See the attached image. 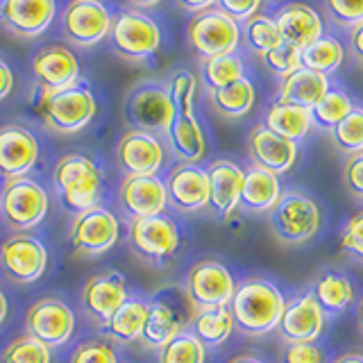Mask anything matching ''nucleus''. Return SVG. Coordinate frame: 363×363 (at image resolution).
I'll return each instance as SVG.
<instances>
[{"label": "nucleus", "instance_id": "obj_1", "mask_svg": "<svg viewBox=\"0 0 363 363\" xmlns=\"http://www.w3.org/2000/svg\"><path fill=\"white\" fill-rule=\"evenodd\" d=\"M284 306L281 291L268 279H245L236 286V293L230 302V311L234 315V325L245 336H266L277 332Z\"/></svg>", "mask_w": 363, "mask_h": 363}, {"label": "nucleus", "instance_id": "obj_2", "mask_svg": "<svg viewBox=\"0 0 363 363\" xmlns=\"http://www.w3.org/2000/svg\"><path fill=\"white\" fill-rule=\"evenodd\" d=\"M52 184L60 204L73 216L94 209L102 198V170L84 152L64 155L52 170Z\"/></svg>", "mask_w": 363, "mask_h": 363}, {"label": "nucleus", "instance_id": "obj_3", "mask_svg": "<svg viewBox=\"0 0 363 363\" xmlns=\"http://www.w3.org/2000/svg\"><path fill=\"white\" fill-rule=\"evenodd\" d=\"M34 111L39 113L43 125L55 134H77L89 128L96 118L98 105L91 89L84 84H73L60 91L37 89Z\"/></svg>", "mask_w": 363, "mask_h": 363}, {"label": "nucleus", "instance_id": "obj_4", "mask_svg": "<svg viewBox=\"0 0 363 363\" xmlns=\"http://www.w3.org/2000/svg\"><path fill=\"white\" fill-rule=\"evenodd\" d=\"M196 315V306L179 286H166L147 300V320L141 334V343L150 350L164 347L182 332H186Z\"/></svg>", "mask_w": 363, "mask_h": 363}, {"label": "nucleus", "instance_id": "obj_5", "mask_svg": "<svg viewBox=\"0 0 363 363\" xmlns=\"http://www.w3.org/2000/svg\"><path fill=\"white\" fill-rule=\"evenodd\" d=\"M323 213L318 202L306 193L289 191L268 213V227L277 241L286 245H302L320 232Z\"/></svg>", "mask_w": 363, "mask_h": 363}, {"label": "nucleus", "instance_id": "obj_6", "mask_svg": "<svg viewBox=\"0 0 363 363\" xmlns=\"http://www.w3.org/2000/svg\"><path fill=\"white\" fill-rule=\"evenodd\" d=\"M50 209V198L32 177L5 179L0 189V218L14 232H28L43 223Z\"/></svg>", "mask_w": 363, "mask_h": 363}, {"label": "nucleus", "instance_id": "obj_7", "mask_svg": "<svg viewBox=\"0 0 363 363\" xmlns=\"http://www.w3.org/2000/svg\"><path fill=\"white\" fill-rule=\"evenodd\" d=\"M179 243H182L179 227L166 213L130 220L128 225V245L147 266L155 268L166 266L179 250Z\"/></svg>", "mask_w": 363, "mask_h": 363}, {"label": "nucleus", "instance_id": "obj_8", "mask_svg": "<svg viewBox=\"0 0 363 363\" xmlns=\"http://www.w3.org/2000/svg\"><path fill=\"white\" fill-rule=\"evenodd\" d=\"M125 121L132 125V130L150 132L157 136H168L177 111L170 98L166 84L145 82L134 86L125 98Z\"/></svg>", "mask_w": 363, "mask_h": 363}, {"label": "nucleus", "instance_id": "obj_9", "mask_svg": "<svg viewBox=\"0 0 363 363\" xmlns=\"http://www.w3.org/2000/svg\"><path fill=\"white\" fill-rule=\"evenodd\" d=\"M111 50L128 62H145L162 45V30L139 9H123L111 18Z\"/></svg>", "mask_w": 363, "mask_h": 363}, {"label": "nucleus", "instance_id": "obj_10", "mask_svg": "<svg viewBox=\"0 0 363 363\" xmlns=\"http://www.w3.org/2000/svg\"><path fill=\"white\" fill-rule=\"evenodd\" d=\"M0 270L14 284H34L48 270V250L30 232H14L0 241Z\"/></svg>", "mask_w": 363, "mask_h": 363}, {"label": "nucleus", "instance_id": "obj_11", "mask_svg": "<svg viewBox=\"0 0 363 363\" xmlns=\"http://www.w3.org/2000/svg\"><path fill=\"white\" fill-rule=\"evenodd\" d=\"M186 37L193 52L200 60H211V57L232 55L241 41V28L234 18H230L220 9L200 11L191 18Z\"/></svg>", "mask_w": 363, "mask_h": 363}, {"label": "nucleus", "instance_id": "obj_12", "mask_svg": "<svg viewBox=\"0 0 363 363\" xmlns=\"http://www.w3.org/2000/svg\"><path fill=\"white\" fill-rule=\"evenodd\" d=\"M184 291L196 311L209 306H230L236 293V281L232 270L218 259H200L186 272Z\"/></svg>", "mask_w": 363, "mask_h": 363}, {"label": "nucleus", "instance_id": "obj_13", "mask_svg": "<svg viewBox=\"0 0 363 363\" xmlns=\"http://www.w3.org/2000/svg\"><path fill=\"white\" fill-rule=\"evenodd\" d=\"M121 223L118 216L111 209L98 207L86 209L73 216V223L68 227V241L73 250L82 257H100L118 243Z\"/></svg>", "mask_w": 363, "mask_h": 363}, {"label": "nucleus", "instance_id": "obj_14", "mask_svg": "<svg viewBox=\"0 0 363 363\" xmlns=\"http://www.w3.org/2000/svg\"><path fill=\"white\" fill-rule=\"evenodd\" d=\"M130 298V286L123 272L118 270H102L91 275L82 291H79V309L91 323L105 329L111 315Z\"/></svg>", "mask_w": 363, "mask_h": 363}, {"label": "nucleus", "instance_id": "obj_15", "mask_svg": "<svg viewBox=\"0 0 363 363\" xmlns=\"http://www.w3.org/2000/svg\"><path fill=\"white\" fill-rule=\"evenodd\" d=\"M111 18L102 0H68L62 11V34L77 48H91L109 37Z\"/></svg>", "mask_w": 363, "mask_h": 363}, {"label": "nucleus", "instance_id": "obj_16", "mask_svg": "<svg viewBox=\"0 0 363 363\" xmlns=\"http://www.w3.org/2000/svg\"><path fill=\"white\" fill-rule=\"evenodd\" d=\"M75 332V311L60 298H41L26 313V334L50 350L66 345Z\"/></svg>", "mask_w": 363, "mask_h": 363}, {"label": "nucleus", "instance_id": "obj_17", "mask_svg": "<svg viewBox=\"0 0 363 363\" xmlns=\"http://www.w3.org/2000/svg\"><path fill=\"white\" fill-rule=\"evenodd\" d=\"M116 204L128 220L164 213L168 207L166 182L159 175H125L116 193Z\"/></svg>", "mask_w": 363, "mask_h": 363}, {"label": "nucleus", "instance_id": "obj_18", "mask_svg": "<svg viewBox=\"0 0 363 363\" xmlns=\"http://www.w3.org/2000/svg\"><path fill=\"white\" fill-rule=\"evenodd\" d=\"M113 155L125 175H159L166 164V145L162 136L141 130L125 132Z\"/></svg>", "mask_w": 363, "mask_h": 363}, {"label": "nucleus", "instance_id": "obj_19", "mask_svg": "<svg viewBox=\"0 0 363 363\" xmlns=\"http://www.w3.org/2000/svg\"><path fill=\"white\" fill-rule=\"evenodd\" d=\"M327 325V313L315 300L313 291L304 295H295L286 300L281 320H279V338L284 343H315L323 336Z\"/></svg>", "mask_w": 363, "mask_h": 363}, {"label": "nucleus", "instance_id": "obj_20", "mask_svg": "<svg viewBox=\"0 0 363 363\" xmlns=\"http://www.w3.org/2000/svg\"><path fill=\"white\" fill-rule=\"evenodd\" d=\"M166 182L168 204L179 213H198L209 207L211 189L207 168L198 164H177L170 168Z\"/></svg>", "mask_w": 363, "mask_h": 363}, {"label": "nucleus", "instance_id": "obj_21", "mask_svg": "<svg viewBox=\"0 0 363 363\" xmlns=\"http://www.w3.org/2000/svg\"><path fill=\"white\" fill-rule=\"evenodd\" d=\"M39 141L26 125H0V177H26L39 162Z\"/></svg>", "mask_w": 363, "mask_h": 363}, {"label": "nucleus", "instance_id": "obj_22", "mask_svg": "<svg viewBox=\"0 0 363 363\" xmlns=\"http://www.w3.org/2000/svg\"><path fill=\"white\" fill-rule=\"evenodd\" d=\"M32 75L37 89L60 91L79 82V62L77 55L62 43H48L34 52Z\"/></svg>", "mask_w": 363, "mask_h": 363}, {"label": "nucleus", "instance_id": "obj_23", "mask_svg": "<svg viewBox=\"0 0 363 363\" xmlns=\"http://www.w3.org/2000/svg\"><path fill=\"white\" fill-rule=\"evenodd\" d=\"M247 155L252 159V166L270 170L275 175H284L298 162V143L289 141L266 128V123L255 125L247 134Z\"/></svg>", "mask_w": 363, "mask_h": 363}, {"label": "nucleus", "instance_id": "obj_24", "mask_svg": "<svg viewBox=\"0 0 363 363\" xmlns=\"http://www.w3.org/2000/svg\"><path fill=\"white\" fill-rule=\"evenodd\" d=\"M55 14V0H0V21L18 39L41 37Z\"/></svg>", "mask_w": 363, "mask_h": 363}, {"label": "nucleus", "instance_id": "obj_25", "mask_svg": "<svg viewBox=\"0 0 363 363\" xmlns=\"http://www.w3.org/2000/svg\"><path fill=\"white\" fill-rule=\"evenodd\" d=\"M211 200L209 207L220 220H230L234 211L241 207V191L245 170L232 159H216L207 168Z\"/></svg>", "mask_w": 363, "mask_h": 363}, {"label": "nucleus", "instance_id": "obj_26", "mask_svg": "<svg viewBox=\"0 0 363 363\" xmlns=\"http://www.w3.org/2000/svg\"><path fill=\"white\" fill-rule=\"evenodd\" d=\"M275 23L279 28V34H281V41H286L295 48L304 50L306 45L313 43L315 39L323 37V18L320 14L306 3H289L284 5L277 16H275Z\"/></svg>", "mask_w": 363, "mask_h": 363}, {"label": "nucleus", "instance_id": "obj_27", "mask_svg": "<svg viewBox=\"0 0 363 363\" xmlns=\"http://www.w3.org/2000/svg\"><path fill=\"white\" fill-rule=\"evenodd\" d=\"M281 182L279 175L270 173L264 168H247L243 177V191H241V209L250 213H270L275 204L281 200Z\"/></svg>", "mask_w": 363, "mask_h": 363}, {"label": "nucleus", "instance_id": "obj_28", "mask_svg": "<svg viewBox=\"0 0 363 363\" xmlns=\"http://www.w3.org/2000/svg\"><path fill=\"white\" fill-rule=\"evenodd\" d=\"M329 91V79L323 73L309 71V68H298L295 73L281 79L277 102H289L304 109H313L323 96Z\"/></svg>", "mask_w": 363, "mask_h": 363}, {"label": "nucleus", "instance_id": "obj_29", "mask_svg": "<svg viewBox=\"0 0 363 363\" xmlns=\"http://www.w3.org/2000/svg\"><path fill=\"white\" fill-rule=\"evenodd\" d=\"M166 139L179 164H198L207 155V139H204L202 125L198 123L196 113H189V116L177 113Z\"/></svg>", "mask_w": 363, "mask_h": 363}, {"label": "nucleus", "instance_id": "obj_30", "mask_svg": "<svg viewBox=\"0 0 363 363\" xmlns=\"http://www.w3.org/2000/svg\"><path fill=\"white\" fill-rule=\"evenodd\" d=\"M234 329L236 325L230 306H209V309L196 311L189 332L196 334L207 347H220L230 340Z\"/></svg>", "mask_w": 363, "mask_h": 363}, {"label": "nucleus", "instance_id": "obj_31", "mask_svg": "<svg viewBox=\"0 0 363 363\" xmlns=\"http://www.w3.org/2000/svg\"><path fill=\"white\" fill-rule=\"evenodd\" d=\"M311 125H313L311 109L289 105V102H275L266 113V128L295 143L306 139Z\"/></svg>", "mask_w": 363, "mask_h": 363}, {"label": "nucleus", "instance_id": "obj_32", "mask_svg": "<svg viewBox=\"0 0 363 363\" xmlns=\"http://www.w3.org/2000/svg\"><path fill=\"white\" fill-rule=\"evenodd\" d=\"M147 320V300L141 298H128L121 309L111 315V320L107 323V336L116 343H134L141 340V334L145 329Z\"/></svg>", "mask_w": 363, "mask_h": 363}, {"label": "nucleus", "instance_id": "obj_33", "mask_svg": "<svg viewBox=\"0 0 363 363\" xmlns=\"http://www.w3.org/2000/svg\"><path fill=\"white\" fill-rule=\"evenodd\" d=\"M257 100L255 84L247 77L232 82L223 89L209 91V102L216 113H220L223 118H241L245 113L252 111Z\"/></svg>", "mask_w": 363, "mask_h": 363}, {"label": "nucleus", "instance_id": "obj_34", "mask_svg": "<svg viewBox=\"0 0 363 363\" xmlns=\"http://www.w3.org/2000/svg\"><path fill=\"white\" fill-rule=\"evenodd\" d=\"M313 295L320 302L325 313L336 315L343 313L354 302V286H352V281L343 272H325V275L318 277Z\"/></svg>", "mask_w": 363, "mask_h": 363}, {"label": "nucleus", "instance_id": "obj_35", "mask_svg": "<svg viewBox=\"0 0 363 363\" xmlns=\"http://www.w3.org/2000/svg\"><path fill=\"white\" fill-rule=\"evenodd\" d=\"M345 60V48L334 37H320L302 50V66L315 73H334Z\"/></svg>", "mask_w": 363, "mask_h": 363}, {"label": "nucleus", "instance_id": "obj_36", "mask_svg": "<svg viewBox=\"0 0 363 363\" xmlns=\"http://www.w3.org/2000/svg\"><path fill=\"white\" fill-rule=\"evenodd\" d=\"M157 363H207V345L186 329L157 350Z\"/></svg>", "mask_w": 363, "mask_h": 363}, {"label": "nucleus", "instance_id": "obj_37", "mask_svg": "<svg viewBox=\"0 0 363 363\" xmlns=\"http://www.w3.org/2000/svg\"><path fill=\"white\" fill-rule=\"evenodd\" d=\"M241 34H243L245 48L261 57L281 43V34H279L275 18L264 16V14H255L252 18H247Z\"/></svg>", "mask_w": 363, "mask_h": 363}, {"label": "nucleus", "instance_id": "obj_38", "mask_svg": "<svg viewBox=\"0 0 363 363\" xmlns=\"http://www.w3.org/2000/svg\"><path fill=\"white\" fill-rule=\"evenodd\" d=\"M245 77V66L238 55H220L211 60H202V79L209 91L223 89Z\"/></svg>", "mask_w": 363, "mask_h": 363}, {"label": "nucleus", "instance_id": "obj_39", "mask_svg": "<svg viewBox=\"0 0 363 363\" xmlns=\"http://www.w3.org/2000/svg\"><path fill=\"white\" fill-rule=\"evenodd\" d=\"M352 109H354V102H352V98L345 94V91L329 89L323 96V100L311 109V118H313V125H318V128L332 132Z\"/></svg>", "mask_w": 363, "mask_h": 363}, {"label": "nucleus", "instance_id": "obj_40", "mask_svg": "<svg viewBox=\"0 0 363 363\" xmlns=\"http://www.w3.org/2000/svg\"><path fill=\"white\" fill-rule=\"evenodd\" d=\"M3 363H52V350L41 340L23 334L14 338L0 354Z\"/></svg>", "mask_w": 363, "mask_h": 363}, {"label": "nucleus", "instance_id": "obj_41", "mask_svg": "<svg viewBox=\"0 0 363 363\" xmlns=\"http://www.w3.org/2000/svg\"><path fill=\"white\" fill-rule=\"evenodd\" d=\"M332 139L345 155L363 152V107L354 105V109L332 130Z\"/></svg>", "mask_w": 363, "mask_h": 363}, {"label": "nucleus", "instance_id": "obj_42", "mask_svg": "<svg viewBox=\"0 0 363 363\" xmlns=\"http://www.w3.org/2000/svg\"><path fill=\"white\" fill-rule=\"evenodd\" d=\"M68 363H121V359L111 340L94 336L75 345Z\"/></svg>", "mask_w": 363, "mask_h": 363}, {"label": "nucleus", "instance_id": "obj_43", "mask_svg": "<svg viewBox=\"0 0 363 363\" xmlns=\"http://www.w3.org/2000/svg\"><path fill=\"white\" fill-rule=\"evenodd\" d=\"M168 91H170V98H173L177 113H182V116L193 113V102H196V91H198L196 75L189 71H177L170 77Z\"/></svg>", "mask_w": 363, "mask_h": 363}, {"label": "nucleus", "instance_id": "obj_44", "mask_svg": "<svg viewBox=\"0 0 363 363\" xmlns=\"http://www.w3.org/2000/svg\"><path fill=\"white\" fill-rule=\"evenodd\" d=\"M264 62L272 73L284 79L298 71V68H302V50L286 41H281L277 48H272L270 52L264 55Z\"/></svg>", "mask_w": 363, "mask_h": 363}, {"label": "nucleus", "instance_id": "obj_45", "mask_svg": "<svg viewBox=\"0 0 363 363\" xmlns=\"http://www.w3.org/2000/svg\"><path fill=\"white\" fill-rule=\"evenodd\" d=\"M338 247H340V252L350 257L352 261L363 264V209L357 211L345 223L343 232H340V238H338Z\"/></svg>", "mask_w": 363, "mask_h": 363}, {"label": "nucleus", "instance_id": "obj_46", "mask_svg": "<svg viewBox=\"0 0 363 363\" xmlns=\"http://www.w3.org/2000/svg\"><path fill=\"white\" fill-rule=\"evenodd\" d=\"M325 11L336 26L352 28L363 23V0H325Z\"/></svg>", "mask_w": 363, "mask_h": 363}, {"label": "nucleus", "instance_id": "obj_47", "mask_svg": "<svg viewBox=\"0 0 363 363\" xmlns=\"http://www.w3.org/2000/svg\"><path fill=\"white\" fill-rule=\"evenodd\" d=\"M281 363H327V354L315 343H289L281 350Z\"/></svg>", "mask_w": 363, "mask_h": 363}, {"label": "nucleus", "instance_id": "obj_48", "mask_svg": "<svg viewBox=\"0 0 363 363\" xmlns=\"http://www.w3.org/2000/svg\"><path fill=\"white\" fill-rule=\"evenodd\" d=\"M343 184L350 196L363 200V152L350 155L343 166Z\"/></svg>", "mask_w": 363, "mask_h": 363}, {"label": "nucleus", "instance_id": "obj_49", "mask_svg": "<svg viewBox=\"0 0 363 363\" xmlns=\"http://www.w3.org/2000/svg\"><path fill=\"white\" fill-rule=\"evenodd\" d=\"M261 3H264V0H218L216 5H218V9L225 11V14L230 18H234L236 23L238 21L245 23L247 18H252L257 14Z\"/></svg>", "mask_w": 363, "mask_h": 363}, {"label": "nucleus", "instance_id": "obj_50", "mask_svg": "<svg viewBox=\"0 0 363 363\" xmlns=\"http://www.w3.org/2000/svg\"><path fill=\"white\" fill-rule=\"evenodd\" d=\"M14 91V73L5 60H0V102L9 98V94Z\"/></svg>", "mask_w": 363, "mask_h": 363}, {"label": "nucleus", "instance_id": "obj_51", "mask_svg": "<svg viewBox=\"0 0 363 363\" xmlns=\"http://www.w3.org/2000/svg\"><path fill=\"white\" fill-rule=\"evenodd\" d=\"M175 3L184 11H191V14H200V11L211 9L216 3H218V0H175Z\"/></svg>", "mask_w": 363, "mask_h": 363}, {"label": "nucleus", "instance_id": "obj_52", "mask_svg": "<svg viewBox=\"0 0 363 363\" xmlns=\"http://www.w3.org/2000/svg\"><path fill=\"white\" fill-rule=\"evenodd\" d=\"M350 48H352V55H354V60L363 64V23L352 30V34H350Z\"/></svg>", "mask_w": 363, "mask_h": 363}, {"label": "nucleus", "instance_id": "obj_53", "mask_svg": "<svg viewBox=\"0 0 363 363\" xmlns=\"http://www.w3.org/2000/svg\"><path fill=\"white\" fill-rule=\"evenodd\" d=\"M334 363H363V354H359V352H347V354H340Z\"/></svg>", "mask_w": 363, "mask_h": 363}, {"label": "nucleus", "instance_id": "obj_54", "mask_svg": "<svg viewBox=\"0 0 363 363\" xmlns=\"http://www.w3.org/2000/svg\"><path fill=\"white\" fill-rule=\"evenodd\" d=\"M227 363H264L259 357H255V354H238V357H234V359H230Z\"/></svg>", "mask_w": 363, "mask_h": 363}, {"label": "nucleus", "instance_id": "obj_55", "mask_svg": "<svg viewBox=\"0 0 363 363\" xmlns=\"http://www.w3.org/2000/svg\"><path fill=\"white\" fill-rule=\"evenodd\" d=\"M7 313H9V302H7V298H5V293L0 291V325L5 323Z\"/></svg>", "mask_w": 363, "mask_h": 363}, {"label": "nucleus", "instance_id": "obj_56", "mask_svg": "<svg viewBox=\"0 0 363 363\" xmlns=\"http://www.w3.org/2000/svg\"><path fill=\"white\" fill-rule=\"evenodd\" d=\"M130 3L134 7H155V5L162 3V0H130Z\"/></svg>", "mask_w": 363, "mask_h": 363}, {"label": "nucleus", "instance_id": "obj_57", "mask_svg": "<svg viewBox=\"0 0 363 363\" xmlns=\"http://www.w3.org/2000/svg\"><path fill=\"white\" fill-rule=\"evenodd\" d=\"M357 325H359V332L363 334V298L359 300V306H357Z\"/></svg>", "mask_w": 363, "mask_h": 363}]
</instances>
